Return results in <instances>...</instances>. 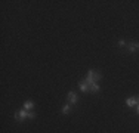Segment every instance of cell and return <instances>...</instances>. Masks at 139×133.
<instances>
[{"label":"cell","instance_id":"cell-1","mask_svg":"<svg viewBox=\"0 0 139 133\" xmlns=\"http://www.w3.org/2000/svg\"><path fill=\"white\" fill-rule=\"evenodd\" d=\"M99 78H101V74L98 73V71H92V69H90V71L87 73V77H86V80H84V81L90 86V84H93V83H98V80H99Z\"/></svg>","mask_w":139,"mask_h":133},{"label":"cell","instance_id":"cell-2","mask_svg":"<svg viewBox=\"0 0 139 133\" xmlns=\"http://www.w3.org/2000/svg\"><path fill=\"white\" fill-rule=\"evenodd\" d=\"M15 118H16V120L34 118V114H33V112H27L25 110H22V111H19V112H16V114H15Z\"/></svg>","mask_w":139,"mask_h":133},{"label":"cell","instance_id":"cell-3","mask_svg":"<svg viewBox=\"0 0 139 133\" xmlns=\"http://www.w3.org/2000/svg\"><path fill=\"white\" fill-rule=\"evenodd\" d=\"M68 101L71 102V104H75V102H77V95H75L74 92H70L68 93Z\"/></svg>","mask_w":139,"mask_h":133},{"label":"cell","instance_id":"cell-4","mask_svg":"<svg viewBox=\"0 0 139 133\" xmlns=\"http://www.w3.org/2000/svg\"><path fill=\"white\" fill-rule=\"evenodd\" d=\"M126 104H127V106H135L138 104V99H136V98H129V99L126 101Z\"/></svg>","mask_w":139,"mask_h":133},{"label":"cell","instance_id":"cell-5","mask_svg":"<svg viewBox=\"0 0 139 133\" xmlns=\"http://www.w3.org/2000/svg\"><path fill=\"white\" fill-rule=\"evenodd\" d=\"M79 86H80V89H81L83 92H87V90H90V86H89V84H87L86 81H81V83L79 84Z\"/></svg>","mask_w":139,"mask_h":133},{"label":"cell","instance_id":"cell-6","mask_svg":"<svg viewBox=\"0 0 139 133\" xmlns=\"http://www.w3.org/2000/svg\"><path fill=\"white\" fill-rule=\"evenodd\" d=\"M139 49V43H132L129 46V52H136Z\"/></svg>","mask_w":139,"mask_h":133},{"label":"cell","instance_id":"cell-7","mask_svg":"<svg viewBox=\"0 0 139 133\" xmlns=\"http://www.w3.org/2000/svg\"><path fill=\"white\" fill-rule=\"evenodd\" d=\"M33 106H34V104L28 101V102H25V105H24V110H25V111H27V110H31Z\"/></svg>","mask_w":139,"mask_h":133},{"label":"cell","instance_id":"cell-8","mask_svg":"<svg viewBox=\"0 0 139 133\" xmlns=\"http://www.w3.org/2000/svg\"><path fill=\"white\" fill-rule=\"evenodd\" d=\"M90 90H92V92H98V90H99L98 83H93V84H90Z\"/></svg>","mask_w":139,"mask_h":133},{"label":"cell","instance_id":"cell-9","mask_svg":"<svg viewBox=\"0 0 139 133\" xmlns=\"http://www.w3.org/2000/svg\"><path fill=\"white\" fill-rule=\"evenodd\" d=\"M62 112H64V114H68V112H70V106L65 105L64 108H62Z\"/></svg>","mask_w":139,"mask_h":133},{"label":"cell","instance_id":"cell-10","mask_svg":"<svg viewBox=\"0 0 139 133\" xmlns=\"http://www.w3.org/2000/svg\"><path fill=\"white\" fill-rule=\"evenodd\" d=\"M138 114H139V104H138Z\"/></svg>","mask_w":139,"mask_h":133}]
</instances>
